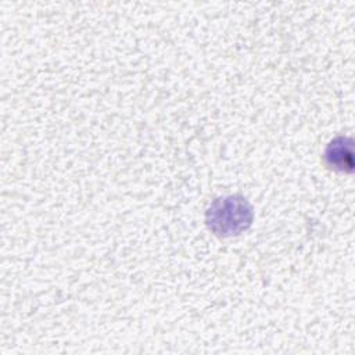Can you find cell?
Listing matches in <instances>:
<instances>
[{"label": "cell", "instance_id": "obj_2", "mask_svg": "<svg viewBox=\"0 0 355 355\" xmlns=\"http://www.w3.org/2000/svg\"><path fill=\"white\" fill-rule=\"evenodd\" d=\"M326 164L336 171H351L352 155H351V140L337 137L326 147L324 151Z\"/></svg>", "mask_w": 355, "mask_h": 355}, {"label": "cell", "instance_id": "obj_1", "mask_svg": "<svg viewBox=\"0 0 355 355\" xmlns=\"http://www.w3.org/2000/svg\"><path fill=\"white\" fill-rule=\"evenodd\" d=\"M254 219L251 204L241 196L219 197L211 202L205 214L208 229L220 237H232L245 232Z\"/></svg>", "mask_w": 355, "mask_h": 355}]
</instances>
